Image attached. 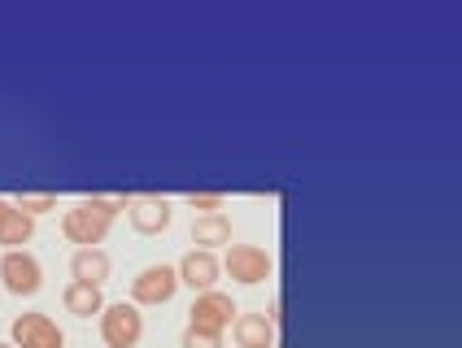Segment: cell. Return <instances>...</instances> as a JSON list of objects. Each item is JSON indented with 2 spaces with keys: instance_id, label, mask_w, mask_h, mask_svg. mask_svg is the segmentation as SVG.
Segmentation results:
<instances>
[{
  "instance_id": "obj_13",
  "label": "cell",
  "mask_w": 462,
  "mask_h": 348,
  "mask_svg": "<svg viewBox=\"0 0 462 348\" xmlns=\"http://www.w3.org/2000/svg\"><path fill=\"white\" fill-rule=\"evenodd\" d=\"M192 244L197 249L214 252L218 244H231V223L223 218V214H206V218H197L192 223Z\"/></svg>"
},
{
  "instance_id": "obj_7",
  "label": "cell",
  "mask_w": 462,
  "mask_h": 348,
  "mask_svg": "<svg viewBox=\"0 0 462 348\" xmlns=\"http://www.w3.org/2000/svg\"><path fill=\"white\" fill-rule=\"evenodd\" d=\"M9 335H14V348H66L61 326L52 323L49 314H23V318H14Z\"/></svg>"
},
{
  "instance_id": "obj_9",
  "label": "cell",
  "mask_w": 462,
  "mask_h": 348,
  "mask_svg": "<svg viewBox=\"0 0 462 348\" xmlns=\"http://www.w3.org/2000/svg\"><path fill=\"white\" fill-rule=\"evenodd\" d=\"M127 218L140 235H162L175 214H171V200L166 197H135L131 200V209H127Z\"/></svg>"
},
{
  "instance_id": "obj_11",
  "label": "cell",
  "mask_w": 462,
  "mask_h": 348,
  "mask_svg": "<svg viewBox=\"0 0 462 348\" xmlns=\"http://www.w3.org/2000/svg\"><path fill=\"white\" fill-rule=\"evenodd\" d=\"M231 335L240 348H275V326L266 323V314H240L231 323Z\"/></svg>"
},
{
  "instance_id": "obj_4",
  "label": "cell",
  "mask_w": 462,
  "mask_h": 348,
  "mask_svg": "<svg viewBox=\"0 0 462 348\" xmlns=\"http://www.w3.org/2000/svg\"><path fill=\"white\" fill-rule=\"evenodd\" d=\"M188 314H192V323H188V326L209 331V335H223V331L240 318L236 300H231L227 292H218V288H214V292H201V297L192 300V309H188Z\"/></svg>"
},
{
  "instance_id": "obj_12",
  "label": "cell",
  "mask_w": 462,
  "mask_h": 348,
  "mask_svg": "<svg viewBox=\"0 0 462 348\" xmlns=\"http://www.w3.org/2000/svg\"><path fill=\"white\" fill-rule=\"evenodd\" d=\"M61 305H66L75 318H92V314L105 309V297H101V288H92V283H66Z\"/></svg>"
},
{
  "instance_id": "obj_16",
  "label": "cell",
  "mask_w": 462,
  "mask_h": 348,
  "mask_svg": "<svg viewBox=\"0 0 462 348\" xmlns=\"http://www.w3.org/2000/svg\"><path fill=\"white\" fill-rule=\"evenodd\" d=\"M188 205L201 209V218H206V214H218V209H223V192H188Z\"/></svg>"
},
{
  "instance_id": "obj_3",
  "label": "cell",
  "mask_w": 462,
  "mask_h": 348,
  "mask_svg": "<svg viewBox=\"0 0 462 348\" xmlns=\"http://www.w3.org/2000/svg\"><path fill=\"white\" fill-rule=\"evenodd\" d=\"M0 283H5V292H14V297H35V292L44 288V270H40V261L26 249L5 252V257H0Z\"/></svg>"
},
{
  "instance_id": "obj_15",
  "label": "cell",
  "mask_w": 462,
  "mask_h": 348,
  "mask_svg": "<svg viewBox=\"0 0 462 348\" xmlns=\"http://www.w3.org/2000/svg\"><path fill=\"white\" fill-rule=\"evenodd\" d=\"M180 348H223V335H209V331L188 326V331L180 335Z\"/></svg>"
},
{
  "instance_id": "obj_17",
  "label": "cell",
  "mask_w": 462,
  "mask_h": 348,
  "mask_svg": "<svg viewBox=\"0 0 462 348\" xmlns=\"http://www.w3.org/2000/svg\"><path fill=\"white\" fill-rule=\"evenodd\" d=\"M266 323H271L275 331H280V323H283V300H280V297L271 300V309H266Z\"/></svg>"
},
{
  "instance_id": "obj_1",
  "label": "cell",
  "mask_w": 462,
  "mask_h": 348,
  "mask_svg": "<svg viewBox=\"0 0 462 348\" xmlns=\"http://www.w3.org/2000/svg\"><path fill=\"white\" fill-rule=\"evenodd\" d=\"M123 209H131V197H83L75 209L61 214V235L79 249H97Z\"/></svg>"
},
{
  "instance_id": "obj_2",
  "label": "cell",
  "mask_w": 462,
  "mask_h": 348,
  "mask_svg": "<svg viewBox=\"0 0 462 348\" xmlns=\"http://www.w3.org/2000/svg\"><path fill=\"white\" fill-rule=\"evenodd\" d=\"M144 335V314L131 300H114L101 309V340L109 348H135Z\"/></svg>"
},
{
  "instance_id": "obj_14",
  "label": "cell",
  "mask_w": 462,
  "mask_h": 348,
  "mask_svg": "<svg viewBox=\"0 0 462 348\" xmlns=\"http://www.w3.org/2000/svg\"><path fill=\"white\" fill-rule=\"evenodd\" d=\"M14 205H18L23 214H31V218H35V214H49V209H57V192H23Z\"/></svg>"
},
{
  "instance_id": "obj_6",
  "label": "cell",
  "mask_w": 462,
  "mask_h": 348,
  "mask_svg": "<svg viewBox=\"0 0 462 348\" xmlns=\"http://www.w3.org/2000/svg\"><path fill=\"white\" fill-rule=\"evenodd\" d=\"M223 270L236 279V283H245V288H254L262 279H271V252L257 249V244H227V257H223Z\"/></svg>"
},
{
  "instance_id": "obj_8",
  "label": "cell",
  "mask_w": 462,
  "mask_h": 348,
  "mask_svg": "<svg viewBox=\"0 0 462 348\" xmlns=\"http://www.w3.org/2000/svg\"><path fill=\"white\" fill-rule=\"evenodd\" d=\"M175 270H180L183 288H192V292L201 297V292H214V283H218V274H223V261H218L214 252H206V249H192Z\"/></svg>"
},
{
  "instance_id": "obj_18",
  "label": "cell",
  "mask_w": 462,
  "mask_h": 348,
  "mask_svg": "<svg viewBox=\"0 0 462 348\" xmlns=\"http://www.w3.org/2000/svg\"><path fill=\"white\" fill-rule=\"evenodd\" d=\"M9 218H14V205H9V200H0V235H5V226H9Z\"/></svg>"
},
{
  "instance_id": "obj_10",
  "label": "cell",
  "mask_w": 462,
  "mask_h": 348,
  "mask_svg": "<svg viewBox=\"0 0 462 348\" xmlns=\"http://www.w3.org/2000/svg\"><path fill=\"white\" fill-rule=\"evenodd\" d=\"M114 270V261H109V252L101 249H75L70 257V274H75V283H92V288H101L105 279Z\"/></svg>"
},
{
  "instance_id": "obj_19",
  "label": "cell",
  "mask_w": 462,
  "mask_h": 348,
  "mask_svg": "<svg viewBox=\"0 0 462 348\" xmlns=\"http://www.w3.org/2000/svg\"><path fill=\"white\" fill-rule=\"evenodd\" d=\"M0 348H14V344H0Z\"/></svg>"
},
{
  "instance_id": "obj_5",
  "label": "cell",
  "mask_w": 462,
  "mask_h": 348,
  "mask_svg": "<svg viewBox=\"0 0 462 348\" xmlns=\"http://www.w3.org/2000/svg\"><path fill=\"white\" fill-rule=\"evenodd\" d=\"M180 292V270L175 266H144L131 279V305H166Z\"/></svg>"
}]
</instances>
